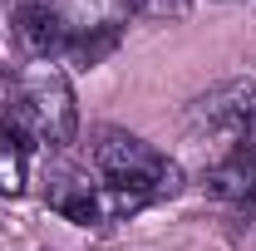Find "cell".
<instances>
[{
	"mask_svg": "<svg viewBox=\"0 0 256 251\" xmlns=\"http://www.w3.org/2000/svg\"><path fill=\"white\" fill-rule=\"evenodd\" d=\"M0 118L10 133H20L25 143L40 148H69L79 133V108L74 89L54 64H34V69H0Z\"/></svg>",
	"mask_w": 256,
	"mask_h": 251,
	"instance_id": "obj_1",
	"label": "cell"
},
{
	"mask_svg": "<svg viewBox=\"0 0 256 251\" xmlns=\"http://www.w3.org/2000/svg\"><path fill=\"white\" fill-rule=\"evenodd\" d=\"M89 172L98 182H114V188L143 197L148 207L182 188V168L162 148H153L148 138L124 133V128H98L94 133V143H89Z\"/></svg>",
	"mask_w": 256,
	"mask_h": 251,
	"instance_id": "obj_2",
	"label": "cell"
},
{
	"mask_svg": "<svg viewBox=\"0 0 256 251\" xmlns=\"http://www.w3.org/2000/svg\"><path fill=\"white\" fill-rule=\"evenodd\" d=\"M188 138L212 148L217 158L252 143L256 138V79H236V84H222V89L202 94L188 114Z\"/></svg>",
	"mask_w": 256,
	"mask_h": 251,
	"instance_id": "obj_3",
	"label": "cell"
},
{
	"mask_svg": "<svg viewBox=\"0 0 256 251\" xmlns=\"http://www.w3.org/2000/svg\"><path fill=\"white\" fill-rule=\"evenodd\" d=\"M202 182H207L212 197H222L226 207H236V212L256 217V138H252V143H242L236 153L217 158V162L207 168Z\"/></svg>",
	"mask_w": 256,
	"mask_h": 251,
	"instance_id": "obj_4",
	"label": "cell"
},
{
	"mask_svg": "<svg viewBox=\"0 0 256 251\" xmlns=\"http://www.w3.org/2000/svg\"><path fill=\"white\" fill-rule=\"evenodd\" d=\"M15 30H20V40L30 44V54H40V60L60 54L64 44H69V30H64L60 10H54L50 0H20V10H15Z\"/></svg>",
	"mask_w": 256,
	"mask_h": 251,
	"instance_id": "obj_5",
	"label": "cell"
},
{
	"mask_svg": "<svg viewBox=\"0 0 256 251\" xmlns=\"http://www.w3.org/2000/svg\"><path fill=\"white\" fill-rule=\"evenodd\" d=\"M30 188V148L20 133L0 128V197H20Z\"/></svg>",
	"mask_w": 256,
	"mask_h": 251,
	"instance_id": "obj_6",
	"label": "cell"
},
{
	"mask_svg": "<svg viewBox=\"0 0 256 251\" xmlns=\"http://www.w3.org/2000/svg\"><path fill=\"white\" fill-rule=\"evenodd\" d=\"M133 10H138V15H158V20H172V15H182V10H188V0H133Z\"/></svg>",
	"mask_w": 256,
	"mask_h": 251,
	"instance_id": "obj_7",
	"label": "cell"
}]
</instances>
